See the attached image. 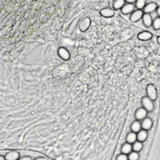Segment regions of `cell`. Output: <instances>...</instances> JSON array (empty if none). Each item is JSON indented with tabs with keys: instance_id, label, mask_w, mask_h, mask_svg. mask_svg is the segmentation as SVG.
I'll return each mask as SVG.
<instances>
[{
	"instance_id": "9",
	"label": "cell",
	"mask_w": 160,
	"mask_h": 160,
	"mask_svg": "<svg viewBox=\"0 0 160 160\" xmlns=\"http://www.w3.org/2000/svg\"><path fill=\"white\" fill-rule=\"evenodd\" d=\"M158 8V6L155 2H150L145 5V7H143V11L147 14L153 13L156 11V9Z\"/></svg>"
},
{
	"instance_id": "1",
	"label": "cell",
	"mask_w": 160,
	"mask_h": 160,
	"mask_svg": "<svg viewBox=\"0 0 160 160\" xmlns=\"http://www.w3.org/2000/svg\"><path fill=\"white\" fill-rule=\"evenodd\" d=\"M142 105H143V108L145 109L147 112H151L152 110L155 109L154 101H152L151 99H149L147 96L142 98Z\"/></svg>"
},
{
	"instance_id": "25",
	"label": "cell",
	"mask_w": 160,
	"mask_h": 160,
	"mask_svg": "<svg viewBox=\"0 0 160 160\" xmlns=\"http://www.w3.org/2000/svg\"><path fill=\"white\" fill-rule=\"evenodd\" d=\"M135 1L136 0H125V2H127V3H133V4L135 2Z\"/></svg>"
},
{
	"instance_id": "24",
	"label": "cell",
	"mask_w": 160,
	"mask_h": 160,
	"mask_svg": "<svg viewBox=\"0 0 160 160\" xmlns=\"http://www.w3.org/2000/svg\"><path fill=\"white\" fill-rule=\"evenodd\" d=\"M18 160H32V158H30V156H23V157L18 158Z\"/></svg>"
},
{
	"instance_id": "15",
	"label": "cell",
	"mask_w": 160,
	"mask_h": 160,
	"mask_svg": "<svg viewBox=\"0 0 160 160\" xmlns=\"http://www.w3.org/2000/svg\"><path fill=\"white\" fill-rule=\"evenodd\" d=\"M141 129H142V127H141L140 121H138V120L134 121L131 123V125H130V130H131L132 132H134V133H138Z\"/></svg>"
},
{
	"instance_id": "21",
	"label": "cell",
	"mask_w": 160,
	"mask_h": 160,
	"mask_svg": "<svg viewBox=\"0 0 160 160\" xmlns=\"http://www.w3.org/2000/svg\"><path fill=\"white\" fill-rule=\"evenodd\" d=\"M127 158L128 160H138L139 158V155H138V152L134 151H131L130 153L127 155Z\"/></svg>"
},
{
	"instance_id": "14",
	"label": "cell",
	"mask_w": 160,
	"mask_h": 160,
	"mask_svg": "<svg viewBox=\"0 0 160 160\" xmlns=\"http://www.w3.org/2000/svg\"><path fill=\"white\" fill-rule=\"evenodd\" d=\"M4 157L6 160H18L20 155L19 152L13 151H10L6 154V155Z\"/></svg>"
},
{
	"instance_id": "18",
	"label": "cell",
	"mask_w": 160,
	"mask_h": 160,
	"mask_svg": "<svg viewBox=\"0 0 160 160\" xmlns=\"http://www.w3.org/2000/svg\"><path fill=\"white\" fill-rule=\"evenodd\" d=\"M132 151L136 152H139L141 150L143 149V143H141L139 141H135L134 143H132Z\"/></svg>"
},
{
	"instance_id": "17",
	"label": "cell",
	"mask_w": 160,
	"mask_h": 160,
	"mask_svg": "<svg viewBox=\"0 0 160 160\" xmlns=\"http://www.w3.org/2000/svg\"><path fill=\"white\" fill-rule=\"evenodd\" d=\"M132 151V146L131 144L128 143H124L123 145L122 146L121 148V151L123 154H125V155H128Z\"/></svg>"
},
{
	"instance_id": "27",
	"label": "cell",
	"mask_w": 160,
	"mask_h": 160,
	"mask_svg": "<svg viewBox=\"0 0 160 160\" xmlns=\"http://www.w3.org/2000/svg\"><path fill=\"white\" fill-rule=\"evenodd\" d=\"M0 160H6V159H5L4 156H2V155H0Z\"/></svg>"
},
{
	"instance_id": "16",
	"label": "cell",
	"mask_w": 160,
	"mask_h": 160,
	"mask_svg": "<svg viewBox=\"0 0 160 160\" xmlns=\"http://www.w3.org/2000/svg\"><path fill=\"white\" fill-rule=\"evenodd\" d=\"M137 140V137H136V133H134V132H129L127 135V138H126V141L127 143L132 144L134 143L135 141Z\"/></svg>"
},
{
	"instance_id": "4",
	"label": "cell",
	"mask_w": 160,
	"mask_h": 160,
	"mask_svg": "<svg viewBox=\"0 0 160 160\" xmlns=\"http://www.w3.org/2000/svg\"><path fill=\"white\" fill-rule=\"evenodd\" d=\"M58 55L63 60L67 61L71 58V54L69 50L65 47H59L58 50Z\"/></svg>"
},
{
	"instance_id": "6",
	"label": "cell",
	"mask_w": 160,
	"mask_h": 160,
	"mask_svg": "<svg viewBox=\"0 0 160 160\" xmlns=\"http://www.w3.org/2000/svg\"><path fill=\"white\" fill-rule=\"evenodd\" d=\"M147 113L148 112L143 107H140L134 113V118L136 120L141 121L142 119H145L146 117H147Z\"/></svg>"
},
{
	"instance_id": "28",
	"label": "cell",
	"mask_w": 160,
	"mask_h": 160,
	"mask_svg": "<svg viewBox=\"0 0 160 160\" xmlns=\"http://www.w3.org/2000/svg\"><path fill=\"white\" fill-rule=\"evenodd\" d=\"M157 43H160V37L158 36V38H157Z\"/></svg>"
},
{
	"instance_id": "19",
	"label": "cell",
	"mask_w": 160,
	"mask_h": 160,
	"mask_svg": "<svg viewBox=\"0 0 160 160\" xmlns=\"http://www.w3.org/2000/svg\"><path fill=\"white\" fill-rule=\"evenodd\" d=\"M125 0H115L113 3V7L115 10H120L125 4Z\"/></svg>"
},
{
	"instance_id": "13",
	"label": "cell",
	"mask_w": 160,
	"mask_h": 160,
	"mask_svg": "<svg viewBox=\"0 0 160 160\" xmlns=\"http://www.w3.org/2000/svg\"><path fill=\"white\" fill-rule=\"evenodd\" d=\"M100 15L105 18H110L114 16L115 11L110 8H103L100 11Z\"/></svg>"
},
{
	"instance_id": "3",
	"label": "cell",
	"mask_w": 160,
	"mask_h": 160,
	"mask_svg": "<svg viewBox=\"0 0 160 160\" xmlns=\"http://www.w3.org/2000/svg\"><path fill=\"white\" fill-rule=\"evenodd\" d=\"M141 127L143 130H145L147 131L150 130L152 128V125H153V122L150 118L146 117L145 119H143L141 120L140 122Z\"/></svg>"
},
{
	"instance_id": "2",
	"label": "cell",
	"mask_w": 160,
	"mask_h": 160,
	"mask_svg": "<svg viewBox=\"0 0 160 160\" xmlns=\"http://www.w3.org/2000/svg\"><path fill=\"white\" fill-rule=\"evenodd\" d=\"M147 97L152 100V101H155L158 97V92H157V89L153 84H148L147 87Z\"/></svg>"
},
{
	"instance_id": "26",
	"label": "cell",
	"mask_w": 160,
	"mask_h": 160,
	"mask_svg": "<svg viewBox=\"0 0 160 160\" xmlns=\"http://www.w3.org/2000/svg\"><path fill=\"white\" fill-rule=\"evenodd\" d=\"M34 160H48V159L47 158H45V157H39V158H35Z\"/></svg>"
},
{
	"instance_id": "20",
	"label": "cell",
	"mask_w": 160,
	"mask_h": 160,
	"mask_svg": "<svg viewBox=\"0 0 160 160\" xmlns=\"http://www.w3.org/2000/svg\"><path fill=\"white\" fill-rule=\"evenodd\" d=\"M146 4H147L146 0H136L134 2V7L138 10H143Z\"/></svg>"
},
{
	"instance_id": "22",
	"label": "cell",
	"mask_w": 160,
	"mask_h": 160,
	"mask_svg": "<svg viewBox=\"0 0 160 160\" xmlns=\"http://www.w3.org/2000/svg\"><path fill=\"white\" fill-rule=\"evenodd\" d=\"M152 26H153V28L155 29V30H159L160 28V19L159 17L155 18V19L152 21Z\"/></svg>"
},
{
	"instance_id": "7",
	"label": "cell",
	"mask_w": 160,
	"mask_h": 160,
	"mask_svg": "<svg viewBox=\"0 0 160 160\" xmlns=\"http://www.w3.org/2000/svg\"><path fill=\"white\" fill-rule=\"evenodd\" d=\"M135 9L136 8H135L134 4H133V3H125L121 8V11L122 13L124 14V15H128V14L133 12Z\"/></svg>"
},
{
	"instance_id": "23",
	"label": "cell",
	"mask_w": 160,
	"mask_h": 160,
	"mask_svg": "<svg viewBox=\"0 0 160 160\" xmlns=\"http://www.w3.org/2000/svg\"><path fill=\"white\" fill-rule=\"evenodd\" d=\"M116 160H128L127 158V155H125V154L121 153L120 155L116 157Z\"/></svg>"
},
{
	"instance_id": "8",
	"label": "cell",
	"mask_w": 160,
	"mask_h": 160,
	"mask_svg": "<svg viewBox=\"0 0 160 160\" xmlns=\"http://www.w3.org/2000/svg\"><path fill=\"white\" fill-rule=\"evenodd\" d=\"M91 21L89 18H85V19H83L79 24L80 30L82 31V32L87 31L89 27H90V26H91Z\"/></svg>"
},
{
	"instance_id": "5",
	"label": "cell",
	"mask_w": 160,
	"mask_h": 160,
	"mask_svg": "<svg viewBox=\"0 0 160 160\" xmlns=\"http://www.w3.org/2000/svg\"><path fill=\"white\" fill-rule=\"evenodd\" d=\"M143 15V12L142 10H134L133 12L130 13V19L131 22H138L139 20L142 19Z\"/></svg>"
},
{
	"instance_id": "12",
	"label": "cell",
	"mask_w": 160,
	"mask_h": 160,
	"mask_svg": "<svg viewBox=\"0 0 160 160\" xmlns=\"http://www.w3.org/2000/svg\"><path fill=\"white\" fill-rule=\"evenodd\" d=\"M136 137L137 141H139L141 143H143V142L147 140V137H148V133H147V130L141 129L138 133H136Z\"/></svg>"
},
{
	"instance_id": "10",
	"label": "cell",
	"mask_w": 160,
	"mask_h": 160,
	"mask_svg": "<svg viewBox=\"0 0 160 160\" xmlns=\"http://www.w3.org/2000/svg\"><path fill=\"white\" fill-rule=\"evenodd\" d=\"M142 19H143V23L144 24V26H147V27H149V26H151L152 25L153 19H152L151 15H150V14H143Z\"/></svg>"
},
{
	"instance_id": "11",
	"label": "cell",
	"mask_w": 160,
	"mask_h": 160,
	"mask_svg": "<svg viewBox=\"0 0 160 160\" xmlns=\"http://www.w3.org/2000/svg\"><path fill=\"white\" fill-rule=\"evenodd\" d=\"M152 38V34L149 31L144 30L142 31L138 35V39L142 41H148Z\"/></svg>"
}]
</instances>
